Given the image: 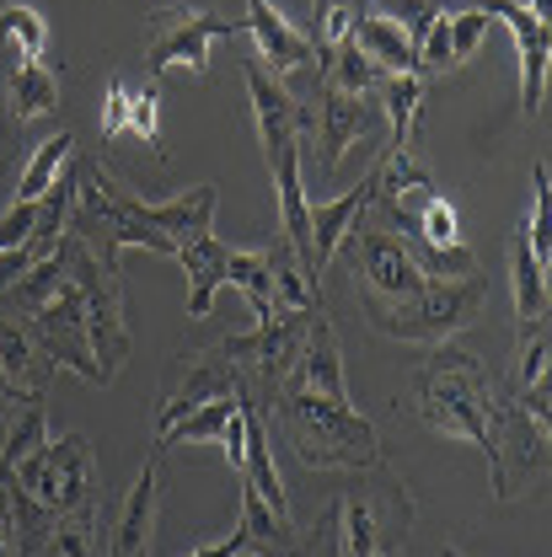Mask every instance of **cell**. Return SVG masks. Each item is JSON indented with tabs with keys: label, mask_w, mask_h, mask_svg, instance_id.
<instances>
[{
	"label": "cell",
	"mask_w": 552,
	"mask_h": 557,
	"mask_svg": "<svg viewBox=\"0 0 552 557\" xmlns=\"http://www.w3.org/2000/svg\"><path fill=\"white\" fill-rule=\"evenodd\" d=\"M156 504H161V450H150V461L139 467L135 487L119 509V525H113V542L108 557H150V536H156Z\"/></svg>",
	"instance_id": "cell-15"
},
{
	"label": "cell",
	"mask_w": 552,
	"mask_h": 557,
	"mask_svg": "<svg viewBox=\"0 0 552 557\" xmlns=\"http://www.w3.org/2000/svg\"><path fill=\"white\" fill-rule=\"evenodd\" d=\"M60 247H65V284L75 289L81 317H86V333H91V354H97V364H102L108 375H119V364L130 359V333H124V284H119V274H108V269L86 252V242L65 236Z\"/></svg>",
	"instance_id": "cell-6"
},
{
	"label": "cell",
	"mask_w": 552,
	"mask_h": 557,
	"mask_svg": "<svg viewBox=\"0 0 552 557\" xmlns=\"http://www.w3.org/2000/svg\"><path fill=\"white\" fill-rule=\"evenodd\" d=\"M370 199H376V172H365L348 194H339V199H328V205H311V263H317V274L333 263V252L344 247L348 225L370 209Z\"/></svg>",
	"instance_id": "cell-19"
},
{
	"label": "cell",
	"mask_w": 552,
	"mask_h": 557,
	"mask_svg": "<svg viewBox=\"0 0 552 557\" xmlns=\"http://www.w3.org/2000/svg\"><path fill=\"white\" fill-rule=\"evenodd\" d=\"M284 386L311 392V397H328L339 408H354L348 403V386H344V354H339V338H333V327H328L322 311L306 322V338H300V354H295Z\"/></svg>",
	"instance_id": "cell-14"
},
{
	"label": "cell",
	"mask_w": 552,
	"mask_h": 557,
	"mask_svg": "<svg viewBox=\"0 0 552 557\" xmlns=\"http://www.w3.org/2000/svg\"><path fill=\"white\" fill-rule=\"evenodd\" d=\"M445 557H462V553H445Z\"/></svg>",
	"instance_id": "cell-45"
},
{
	"label": "cell",
	"mask_w": 552,
	"mask_h": 557,
	"mask_svg": "<svg viewBox=\"0 0 552 557\" xmlns=\"http://www.w3.org/2000/svg\"><path fill=\"white\" fill-rule=\"evenodd\" d=\"M0 557H16V536H11V509H5V487H0Z\"/></svg>",
	"instance_id": "cell-41"
},
{
	"label": "cell",
	"mask_w": 552,
	"mask_h": 557,
	"mask_svg": "<svg viewBox=\"0 0 552 557\" xmlns=\"http://www.w3.org/2000/svg\"><path fill=\"white\" fill-rule=\"evenodd\" d=\"M236 483H247L279 520H290V498H284V483H279V461H274V450H269V429H263V413L253 403H247V445H242Z\"/></svg>",
	"instance_id": "cell-22"
},
{
	"label": "cell",
	"mask_w": 552,
	"mask_h": 557,
	"mask_svg": "<svg viewBox=\"0 0 552 557\" xmlns=\"http://www.w3.org/2000/svg\"><path fill=\"white\" fill-rule=\"evenodd\" d=\"M510 278H515V311H520V322H542L548 317V269L537 263V252L526 247V236H515V247H510Z\"/></svg>",
	"instance_id": "cell-28"
},
{
	"label": "cell",
	"mask_w": 552,
	"mask_h": 557,
	"mask_svg": "<svg viewBox=\"0 0 552 557\" xmlns=\"http://www.w3.org/2000/svg\"><path fill=\"white\" fill-rule=\"evenodd\" d=\"M124 135H139L156 156H167L161 150V91H156V81L150 86H135V97H130V129Z\"/></svg>",
	"instance_id": "cell-35"
},
{
	"label": "cell",
	"mask_w": 552,
	"mask_h": 557,
	"mask_svg": "<svg viewBox=\"0 0 552 557\" xmlns=\"http://www.w3.org/2000/svg\"><path fill=\"white\" fill-rule=\"evenodd\" d=\"M0 403H27V397H22V392H16V386H11V381L0 375Z\"/></svg>",
	"instance_id": "cell-42"
},
{
	"label": "cell",
	"mask_w": 552,
	"mask_h": 557,
	"mask_svg": "<svg viewBox=\"0 0 552 557\" xmlns=\"http://www.w3.org/2000/svg\"><path fill=\"white\" fill-rule=\"evenodd\" d=\"M150 33H145V70L150 81H161L172 65H188L194 75L209 70V49L220 38H236L242 22H225L220 11H194V5H161L145 16Z\"/></svg>",
	"instance_id": "cell-7"
},
{
	"label": "cell",
	"mask_w": 552,
	"mask_h": 557,
	"mask_svg": "<svg viewBox=\"0 0 552 557\" xmlns=\"http://www.w3.org/2000/svg\"><path fill=\"white\" fill-rule=\"evenodd\" d=\"M381 113L392 119V150L387 156H414V129H418V102H424V81L414 70L408 75H381Z\"/></svg>",
	"instance_id": "cell-26"
},
{
	"label": "cell",
	"mask_w": 552,
	"mask_h": 557,
	"mask_svg": "<svg viewBox=\"0 0 552 557\" xmlns=\"http://www.w3.org/2000/svg\"><path fill=\"white\" fill-rule=\"evenodd\" d=\"M199 440H214L225 445V461L231 472L242 467V445H247V397L242 392H225L205 408H194L188 418H177L167 434H156V450H172V445H199Z\"/></svg>",
	"instance_id": "cell-13"
},
{
	"label": "cell",
	"mask_w": 552,
	"mask_h": 557,
	"mask_svg": "<svg viewBox=\"0 0 552 557\" xmlns=\"http://www.w3.org/2000/svg\"><path fill=\"white\" fill-rule=\"evenodd\" d=\"M0 375L22 397H44L49 381H54V359L38 348V338L22 322H5V317H0Z\"/></svg>",
	"instance_id": "cell-21"
},
{
	"label": "cell",
	"mask_w": 552,
	"mask_h": 557,
	"mask_svg": "<svg viewBox=\"0 0 552 557\" xmlns=\"http://www.w3.org/2000/svg\"><path fill=\"white\" fill-rule=\"evenodd\" d=\"M27 322H33L27 333L38 338V348H44L54 364L75 370V375L91 381V386H108V381H113V375L97 364V354H91V333H86V317H81V300H75L70 284H60V295H54L49 306H38Z\"/></svg>",
	"instance_id": "cell-9"
},
{
	"label": "cell",
	"mask_w": 552,
	"mask_h": 557,
	"mask_svg": "<svg viewBox=\"0 0 552 557\" xmlns=\"http://www.w3.org/2000/svg\"><path fill=\"white\" fill-rule=\"evenodd\" d=\"M520 5H531L537 16H548V0H520Z\"/></svg>",
	"instance_id": "cell-43"
},
{
	"label": "cell",
	"mask_w": 552,
	"mask_h": 557,
	"mask_svg": "<svg viewBox=\"0 0 552 557\" xmlns=\"http://www.w3.org/2000/svg\"><path fill=\"white\" fill-rule=\"evenodd\" d=\"M414 413L434 423L440 434L483 445L493 498H515L520 483H531L542 472L548 434L526 429V413L504 397V386L467 348H434L424 359V370L414 375Z\"/></svg>",
	"instance_id": "cell-1"
},
{
	"label": "cell",
	"mask_w": 552,
	"mask_h": 557,
	"mask_svg": "<svg viewBox=\"0 0 552 557\" xmlns=\"http://www.w3.org/2000/svg\"><path fill=\"white\" fill-rule=\"evenodd\" d=\"M225 284L253 306V322H269L279 311L274 252H269V247H258V252H231V258H225Z\"/></svg>",
	"instance_id": "cell-24"
},
{
	"label": "cell",
	"mask_w": 552,
	"mask_h": 557,
	"mask_svg": "<svg viewBox=\"0 0 552 557\" xmlns=\"http://www.w3.org/2000/svg\"><path fill=\"white\" fill-rule=\"evenodd\" d=\"M70 156H75V135H70V129H65V135H49V139H44V145H38V156L27 161V172H22V188H16V199H33V205H38V199L54 188V177H60V172L70 166Z\"/></svg>",
	"instance_id": "cell-31"
},
{
	"label": "cell",
	"mask_w": 552,
	"mask_h": 557,
	"mask_svg": "<svg viewBox=\"0 0 552 557\" xmlns=\"http://www.w3.org/2000/svg\"><path fill=\"white\" fill-rule=\"evenodd\" d=\"M515 386H520V392H537V386H548V317H542V322H526V333H520V364H515Z\"/></svg>",
	"instance_id": "cell-33"
},
{
	"label": "cell",
	"mask_w": 552,
	"mask_h": 557,
	"mask_svg": "<svg viewBox=\"0 0 552 557\" xmlns=\"http://www.w3.org/2000/svg\"><path fill=\"white\" fill-rule=\"evenodd\" d=\"M0 44L16 54V65H38L49 49V22L33 5H0Z\"/></svg>",
	"instance_id": "cell-29"
},
{
	"label": "cell",
	"mask_w": 552,
	"mask_h": 557,
	"mask_svg": "<svg viewBox=\"0 0 552 557\" xmlns=\"http://www.w3.org/2000/svg\"><path fill=\"white\" fill-rule=\"evenodd\" d=\"M242 81H247V97H253V119H258L263 156L300 145V129H311V119H306V108L295 102V91H284L274 75L263 70V60H242Z\"/></svg>",
	"instance_id": "cell-12"
},
{
	"label": "cell",
	"mask_w": 552,
	"mask_h": 557,
	"mask_svg": "<svg viewBox=\"0 0 552 557\" xmlns=\"http://www.w3.org/2000/svg\"><path fill=\"white\" fill-rule=\"evenodd\" d=\"M33 231H38V205H33V199H16V205L0 214V252L27 247V242H33Z\"/></svg>",
	"instance_id": "cell-38"
},
{
	"label": "cell",
	"mask_w": 552,
	"mask_h": 557,
	"mask_svg": "<svg viewBox=\"0 0 552 557\" xmlns=\"http://www.w3.org/2000/svg\"><path fill=\"white\" fill-rule=\"evenodd\" d=\"M311 317H317V306H311V311H274V317L258 322L253 333L225 338L214 354L231 359V375H236V381H253L258 392L284 386V375H290V364H295V354H300V338H306V322H311Z\"/></svg>",
	"instance_id": "cell-8"
},
{
	"label": "cell",
	"mask_w": 552,
	"mask_h": 557,
	"mask_svg": "<svg viewBox=\"0 0 552 557\" xmlns=\"http://www.w3.org/2000/svg\"><path fill=\"white\" fill-rule=\"evenodd\" d=\"M348 44H354L365 60H376L387 75H408V70H414V38H408L392 16H381L376 5H354ZM414 75H418V70H414Z\"/></svg>",
	"instance_id": "cell-20"
},
{
	"label": "cell",
	"mask_w": 552,
	"mask_h": 557,
	"mask_svg": "<svg viewBox=\"0 0 552 557\" xmlns=\"http://www.w3.org/2000/svg\"><path fill=\"white\" fill-rule=\"evenodd\" d=\"M214 199H220V188L199 183V188H183V194H172L161 205H139V220L156 225L172 247H183V242L214 236Z\"/></svg>",
	"instance_id": "cell-17"
},
{
	"label": "cell",
	"mask_w": 552,
	"mask_h": 557,
	"mask_svg": "<svg viewBox=\"0 0 552 557\" xmlns=\"http://www.w3.org/2000/svg\"><path fill=\"white\" fill-rule=\"evenodd\" d=\"M548 205H552V199H548V166L537 161V172H531V214H526V231H520V236H526V247L537 252V263H542V269H548V252H552Z\"/></svg>",
	"instance_id": "cell-34"
},
{
	"label": "cell",
	"mask_w": 552,
	"mask_h": 557,
	"mask_svg": "<svg viewBox=\"0 0 552 557\" xmlns=\"http://www.w3.org/2000/svg\"><path fill=\"white\" fill-rule=\"evenodd\" d=\"M65 242V236H60ZM60 284H65V247H54L49 258H38L27 274L16 278L5 295H0V317L5 322H22V317H33L38 306H49L54 295H60Z\"/></svg>",
	"instance_id": "cell-25"
},
{
	"label": "cell",
	"mask_w": 552,
	"mask_h": 557,
	"mask_svg": "<svg viewBox=\"0 0 552 557\" xmlns=\"http://www.w3.org/2000/svg\"><path fill=\"white\" fill-rule=\"evenodd\" d=\"M381 75H387V70L376 65V60H365L348 38L328 54V86H333V91H354V97H365V91H376V86H381Z\"/></svg>",
	"instance_id": "cell-32"
},
{
	"label": "cell",
	"mask_w": 552,
	"mask_h": 557,
	"mask_svg": "<svg viewBox=\"0 0 552 557\" xmlns=\"http://www.w3.org/2000/svg\"><path fill=\"white\" fill-rule=\"evenodd\" d=\"M370 478L344 487L333 525H339V557H397V531L414 525V498L381 461L365 467Z\"/></svg>",
	"instance_id": "cell-4"
},
{
	"label": "cell",
	"mask_w": 552,
	"mask_h": 557,
	"mask_svg": "<svg viewBox=\"0 0 552 557\" xmlns=\"http://www.w3.org/2000/svg\"><path fill=\"white\" fill-rule=\"evenodd\" d=\"M0 483L27 493L38 509L49 515H97V461L86 434H65V440H44L16 472H5Z\"/></svg>",
	"instance_id": "cell-5"
},
{
	"label": "cell",
	"mask_w": 552,
	"mask_h": 557,
	"mask_svg": "<svg viewBox=\"0 0 552 557\" xmlns=\"http://www.w3.org/2000/svg\"><path fill=\"white\" fill-rule=\"evenodd\" d=\"M49 440V418H44V397H27V403H16V413L5 418V429H0V478L5 472H16L38 445Z\"/></svg>",
	"instance_id": "cell-27"
},
{
	"label": "cell",
	"mask_w": 552,
	"mask_h": 557,
	"mask_svg": "<svg viewBox=\"0 0 552 557\" xmlns=\"http://www.w3.org/2000/svg\"><path fill=\"white\" fill-rule=\"evenodd\" d=\"M488 16L483 5H473V11H456L451 16V65H467L473 60V49L483 44V33H488Z\"/></svg>",
	"instance_id": "cell-36"
},
{
	"label": "cell",
	"mask_w": 552,
	"mask_h": 557,
	"mask_svg": "<svg viewBox=\"0 0 552 557\" xmlns=\"http://www.w3.org/2000/svg\"><path fill=\"white\" fill-rule=\"evenodd\" d=\"M381 119H387V113L370 102V91L354 97V91H333V86L322 81V97H317V172L333 177L348 145L365 139V135H376Z\"/></svg>",
	"instance_id": "cell-10"
},
{
	"label": "cell",
	"mask_w": 552,
	"mask_h": 557,
	"mask_svg": "<svg viewBox=\"0 0 552 557\" xmlns=\"http://www.w3.org/2000/svg\"><path fill=\"white\" fill-rule=\"evenodd\" d=\"M5 418H11V403H0V429H5Z\"/></svg>",
	"instance_id": "cell-44"
},
{
	"label": "cell",
	"mask_w": 552,
	"mask_h": 557,
	"mask_svg": "<svg viewBox=\"0 0 552 557\" xmlns=\"http://www.w3.org/2000/svg\"><path fill=\"white\" fill-rule=\"evenodd\" d=\"M488 16H499L510 33H515V54H520V113L537 119L542 113V97H548V16H537L531 5L520 0H488Z\"/></svg>",
	"instance_id": "cell-11"
},
{
	"label": "cell",
	"mask_w": 552,
	"mask_h": 557,
	"mask_svg": "<svg viewBox=\"0 0 552 557\" xmlns=\"http://www.w3.org/2000/svg\"><path fill=\"white\" fill-rule=\"evenodd\" d=\"M177 364H183V375H177V386L167 392V403H161V413H156V434H167L177 418H188L194 408H205V403L225 397V392H242L236 375H231V364H220V354L177 359Z\"/></svg>",
	"instance_id": "cell-16"
},
{
	"label": "cell",
	"mask_w": 552,
	"mask_h": 557,
	"mask_svg": "<svg viewBox=\"0 0 552 557\" xmlns=\"http://www.w3.org/2000/svg\"><path fill=\"white\" fill-rule=\"evenodd\" d=\"M414 220H418V236H424V242H434V247H456V209L445 205L440 194L424 199V205L414 209Z\"/></svg>",
	"instance_id": "cell-37"
},
{
	"label": "cell",
	"mask_w": 552,
	"mask_h": 557,
	"mask_svg": "<svg viewBox=\"0 0 552 557\" xmlns=\"http://www.w3.org/2000/svg\"><path fill=\"white\" fill-rule=\"evenodd\" d=\"M242 27L258 38V60H263V70H274V75H295V70H306L317 60V49L306 44V33H295L269 0H247V22Z\"/></svg>",
	"instance_id": "cell-18"
},
{
	"label": "cell",
	"mask_w": 552,
	"mask_h": 557,
	"mask_svg": "<svg viewBox=\"0 0 552 557\" xmlns=\"http://www.w3.org/2000/svg\"><path fill=\"white\" fill-rule=\"evenodd\" d=\"M130 97H135L130 81H113V86H108V102H102V139H113V135L130 129Z\"/></svg>",
	"instance_id": "cell-40"
},
{
	"label": "cell",
	"mask_w": 552,
	"mask_h": 557,
	"mask_svg": "<svg viewBox=\"0 0 552 557\" xmlns=\"http://www.w3.org/2000/svg\"><path fill=\"white\" fill-rule=\"evenodd\" d=\"M60 108V81L44 65H16L11 70V113L16 119H49Z\"/></svg>",
	"instance_id": "cell-30"
},
{
	"label": "cell",
	"mask_w": 552,
	"mask_h": 557,
	"mask_svg": "<svg viewBox=\"0 0 552 557\" xmlns=\"http://www.w3.org/2000/svg\"><path fill=\"white\" fill-rule=\"evenodd\" d=\"M376 11H381V16H392L414 44L424 38V27L434 22V5H429V0H376Z\"/></svg>",
	"instance_id": "cell-39"
},
{
	"label": "cell",
	"mask_w": 552,
	"mask_h": 557,
	"mask_svg": "<svg viewBox=\"0 0 552 557\" xmlns=\"http://www.w3.org/2000/svg\"><path fill=\"white\" fill-rule=\"evenodd\" d=\"M172 258H177L183 274H188V317H209V311H214V289L225 284V258H231V252H225L214 236H199V242H183Z\"/></svg>",
	"instance_id": "cell-23"
},
{
	"label": "cell",
	"mask_w": 552,
	"mask_h": 557,
	"mask_svg": "<svg viewBox=\"0 0 552 557\" xmlns=\"http://www.w3.org/2000/svg\"><path fill=\"white\" fill-rule=\"evenodd\" d=\"M269 413L279 418L290 450L306 461V467H322V472H365L381 461V434L370 418H359L354 408H339L328 397H311V392H295V386H269Z\"/></svg>",
	"instance_id": "cell-3"
},
{
	"label": "cell",
	"mask_w": 552,
	"mask_h": 557,
	"mask_svg": "<svg viewBox=\"0 0 552 557\" xmlns=\"http://www.w3.org/2000/svg\"><path fill=\"white\" fill-rule=\"evenodd\" d=\"M348 263L359 278V306L376 333L408 338V344H440L462 327L478 322L488 300V284L478 274L462 278H429L408 263L397 236L381 220H354L348 225Z\"/></svg>",
	"instance_id": "cell-2"
}]
</instances>
